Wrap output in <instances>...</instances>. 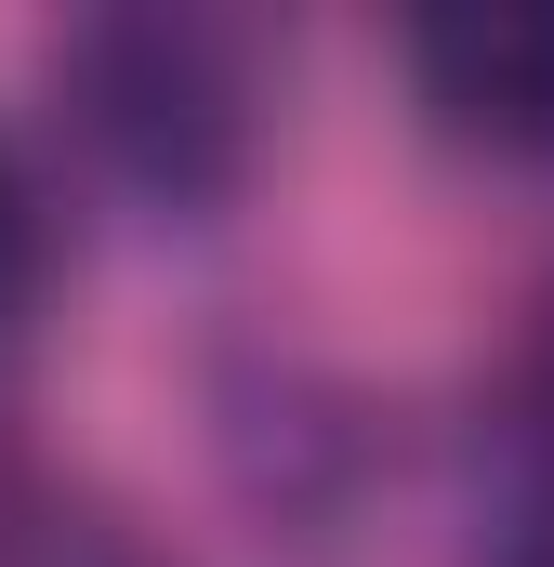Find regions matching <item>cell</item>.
Wrapping results in <instances>:
<instances>
[{
  "instance_id": "6da1fadb",
  "label": "cell",
  "mask_w": 554,
  "mask_h": 567,
  "mask_svg": "<svg viewBox=\"0 0 554 567\" xmlns=\"http://www.w3.org/2000/svg\"><path fill=\"white\" fill-rule=\"evenodd\" d=\"M53 93H66L80 145L158 212H212L252 172V120H265L252 27H225V13H93V27H66Z\"/></svg>"
},
{
  "instance_id": "7a4b0ae2",
  "label": "cell",
  "mask_w": 554,
  "mask_h": 567,
  "mask_svg": "<svg viewBox=\"0 0 554 567\" xmlns=\"http://www.w3.org/2000/svg\"><path fill=\"white\" fill-rule=\"evenodd\" d=\"M410 93L475 158L554 172V0H449L410 13Z\"/></svg>"
},
{
  "instance_id": "3957f363",
  "label": "cell",
  "mask_w": 554,
  "mask_h": 567,
  "mask_svg": "<svg viewBox=\"0 0 554 567\" xmlns=\"http://www.w3.org/2000/svg\"><path fill=\"white\" fill-rule=\"evenodd\" d=\"M475 567H554V303L489 410V488H475Z\"/></svg>"
},
{
  "instance_id": "277c9868",
  "label": "cell",
  "mask_w": 554,
  "mask_h": 567,
  "mask_svg": "<svg viewBox=\"0 0 554 567\" xmlns=\"http://www.w3.org/2000/svg\"><path fill=\"white\" fill-rule=\"evenodd\" d=\"M27 303H40V198H27V172L0 158V343L27 330Z\"/></svg>"
}]
</instances>
